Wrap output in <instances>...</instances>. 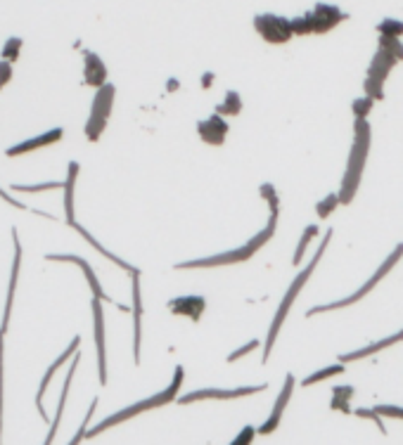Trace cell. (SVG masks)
<instances>
[{
    "label": "cell",
    "instance_id": "cell-1",
    "mask_svg": "<svg viewBox=\"0 0 403 445\" xmlns=\"http://www.w3.org/2000/svg\"><path fill=\"white\" fill-rule=\"evenodd\" d=\"M370 140H373L370 123L365 121V118H356V123H353V145L349 152V164L344 168L342 185H339V192H337L342 206H349L353 202V197L358 194V187H361L363 171H365V161H368V154H370Z\"/></svg>",
    "mask_w": 403,
    "mask_h": 445
},
{
    "label": "cell",
    "instance_id": "cell-2",
    "mask_svg": "<svg viewBox=\"0 0 403 445\" xmlns=\"http://www.w3.org/2000/svg\"><path fill=\"white\" fill-rule=\"evenodd\" d=\"M330 240H332V230H327V233H325V240L320 242V247H318V252H315V256L306 263V268H303V271H301L299 275H296V278L292 280V285L287 287V292H285L280 306H278V310H275V317H273V322H271V327H268V336H266V341H264V355H261V362H264V365H266V362H268V358H271V350H273V346H275L278 334H280L285 320H287L289 308L294 306V301H296V296L301 294L303 287L308 285V280H311V275L315 273V268H318V263H320V259H322V254H325V249H327V244H330Z\"/></svg>",
    "mask_w": 403,
    "mask_h": 445
},
{
    "label": "cell",
    "instance_id": "cell-3",
    "mask_svg": "<svg viewBox=\"0 0 403 445\" xmlns=\"http://www.w3.org/2000/svg\"><path fill=\"white\" fill-rule=\"evenodd\" d=\"M278 218L280 216H271L268 218V225H266L264 230H259L257 235L252 237L247 244H242V247L233 249V252H223V254H216V256H207V259H195V261H185V263H178L176 271H204V268H221V266H235V263H245L254 259L261 249L273 240V235H275L278 230Z\"/></svg>",
    "mask_w": 403,
    "mask_h": 445
},
{
    "label": "cell",
    "instance_id": "cell-4",
    "mask_svg": "<svg viewBox=\"0 0 403 445\" xmlns=\"http://www.w3.org/2000/svg\"><path fill=\"white\" fill-rule=\"evenodd\" d=\"M183 379H185V369H183V365H178L176 369H173L171 384L166 386L164 391L154 393V396L145 398V400H138V403H133V405L123 407V410H119V412H114V415H109L107 419H102L100 424H95L93 429H88V434H86V438H95L97 434H102V431L111 429V426H116V424H121V422H128V419L138 417V415H142V412L157 410V407H164V405L173 403V400H178V393H181Z\"/></svg>",
    "mask_w": 403,
    "mask_h": 445
},
{
    "label": "cell",
    "instance_id": "cell-5",
    "mask_svg": "<svg viewBox=\"0 0 403 445\" xmlns=\"http://www.w3.org/2000/svg\"><path fill=\"white\" fill-rule=\"evenodd\" d=\"M403 259V242L401 244H396L394 247V252L387 256V259L382 261V266L377 268V271L373 273V278H370L368 282H365V285L361 287V289L358 292H353L351 296H346V299H339V301H332V303H322V306H315V308H311L306 313L308 317H313V315H318V313H330V310H339V308H349V306H353V303H358V301H361L363 296H368L370 292L375 289L377 285H380V282L387 278L389 273L394 271L396 268V263H399Z\"/></svg>",
    "mask_w": 403,
    "mask_h": 445
},
{
    "label": "cell",
    "instance_id": "cell-6",
    "mask_svg": "<svg viewBox=\"0 0 403 445\" xmlns=\"http://www.w3.org/2000/svg\"><path fill=\"white\" fill-rule=\"evenodd\" d=\"M114 97H116V88L111 83L102 85L100 90L95 93V97H93L90 114H88V121H86V137H88L90 142L100 140L104 128H107L111 107H114Z\"/></svg>",
    "mask_w": 403,
    "mask_h": 445
},
{
    "label": "cell",
    "instance_id": "cell-7",
    "mask_svg": "<svg viewBox=\"0 0 403 445\" xmlns=\"http://www.w3.org/2000/svg\"><path fill=\"white\" fill-rule=\"evenodd\" d=\"M396 60L392 53H387V50H377L373 62H370L368 67V74H365V83H363V90L368 97H373L375 102L377 100H384V81L392 74V69L396 67Z\"/></svg>",
    "mask_w": 403,
    "mask_h": 445
},
{
    "label": "cell",
    "instance_id": "cell-8",
    "mask_svg": "<svg viewBox=\"0 0 403 445\" xmlns=\"http://www.w3.org/2000/svg\"><path fill=\"white\" fill-rule=\"evenodd\" d=\"M266 384L259 386H240V388H200V391L185 393V396L178 398L181 405H190V403H200V400H235V398H245V396H254V393L266 391Z\"/></svg>",
    "mask_w": 403,
    "mask_h": 445
},
{
    "label": "cell",
    "instance_id": "cell-9",
    "mask_svg": "<svg viewBox=\"0 0 403 445\" xmlns=\"http://www.w3.org/2000/svg\"><path fill=\"white\" fill-rule=\"evenodd\" d=\"M254 27L261 34V39L273 43V46H282V43H287L294 36L292 20H285V17L278 15H259L254 20Z\"/></svg>",
    "mask_w": 403,
    "mask_h": 445
},
{
    "label": "cell",
    "instance_id": "cell-10",
    "mask_svg": "<svg viewBox=\"0 0 403 445\" xmlns=\"http://www.w3.org/2000/svg\"><path fill=\"white\" fill-rule=\"evenodd\" d=\"M12 247H15V259H12L10 287H8V299H5V313H3V324H0V334H8V327H10V315H12V301H15L17 282H20V268H22V242H20V235H17V228H12Z\"/></svg>",
    "mask_w": 403,
    "mask_h": 445
},
{
    "label": "cell",
    "instance_id": "cell-11",
    "mask_svg": "<svg viewBox=\"0 0 403 445\" xmlns=\"http://www.w3.org/2000/svg\"><path fill=\"white\" fill-rule=\"evenodd\" d=\"M294 386H296V379H294V374H287L285 377V384H282V391H280V396H278L275 400V405H273V412L268 415V419L259 426V434L261 436H268L273 434V431L280 426L282 422V415H285V410H287V403H289V398H292V393H294Z\"/></svg>",
    "mask_w": 403,
    "mask_h": 445
},
{
    "label": "cell",
    "instance_id": "cell-12",
    "mask_svg": "<svg viewBox=\"0 0 403 445\" xmlns=\"http://www.w3.org/2000/svg\"><path fill=\"white\" fill-rule=\"evenodd\" d=\"M93 324H95V346H97V374L100 384H107V348H104V310L102 301L93 299Z\"/></svg>",
    "mask_w": 403,
    "mask_h": 445
},
{
    "label": "cell",
    "instance_id": "cell-13",
    "mask_svg": "<svg viewBox=\"0 0 403 445\" xmlns=\"http://www.w3.org/2000/svg\"><path fill=\"white\" fill-rule=\"evenodd\" d=\"M78 346H81V336H74L69 346H67L64 350H62V355H57V360H55L53 365L46 369V377H43L39 393H36V405H39V412H41V417H43V419H48V415H46V407H43V398H46L48 384H50V381H53L55 372H57V369H60L62 365H64V362H69V358H74V355L78 353Z\"/></svg>",
    "mask_w": 403,
    "mask_h": 445
},
{
    "label": "cell",
    "instance_id": "cell-14",
    "mask_svg": "<svg viewBox=\"0 0 403 445\" xmlns=\"http://www.w3.org/2000/svg\"><path fill=\"white\" fill-rule=\"evenodd\" d=\"M228 130H231L228 121L221 114H216V111L209 118H204V121L197 123V133H200L202 142H207V145H212V147L226 145Z\"/></svg>",
    "mask_w": 403,
    "mask_h": 445
},
{
    "label": "cell",
    "instance_id": "cell-15",
    "mask_svg": "<svg viewBox=\"0 0 403 445\" xmlns=\"http://www.w3.org/2000/svg\"><path fill=\"white\" fill-rule=\"evenodd\" d=\"M46 261H55V263H76V266L83 271L86 275V280H88V287H90V292H93V299H100V301H109L107 294L102 292V287H100V280H97V275L95 271H93V266L86 259H81V256L76 254H48L46 256Z\"/></svg>",
    "mask_w": 403,
    "mask_h": 445
},
{
    "label": "cell",
    "instance_id": "cell-16",
    "mask_svg": "<svg viewBox=\"0 0 403 445\" xmlns=\"http://www.w3.org/2000/svg\"><path fill=\"white\" fill-rule=\"evenodd\" d=\"M308 15H311V22H313V34H327V31H332L337 24H342L346 20L342 10L325 3H318L313 8V12H308Z\"/></svg>",
    "mask_w": 403,
    "mask_h": 445
},
{
    "label": "cell",
    "instance_id": "cell-17",
    "mask_svg": "<svg viewBox=\"0 0 403 445\" xmlns=\"http://www.w3.org/2000/svg\"><path fill=\"white\" fill-rule=\"evenodd\" d=\"M133 360L140 365V343H142V296H140V275H133Z\"/></svg>",
    "mask_w": 403,
    "mask_h": 445
},
{
    "label": "cell",
    "instance_id": "cell-18",
    "mask_svg": "<svg viewBox=\"0 0 403 445\" xmlns=\"http://www.w3.org/2000/svg\"><path fill=\"white\" fill-rule=\"evenodd\" d=\"M169 310L173 315H183L190 320H200L207 310V299L204 296H178L169 301Z\"/></svg>",
    "mask_w": 403,
    "mask_h": 445
},
{
    "label": "cell",
    "instance_id": "cell-19",
    "mask_svg": "<svg viewBox=\"0 0 403 445\" xmlns=\"http://www.w3.org/2000/svg\"><path fill=\"white\" fill-rule=\"evenodd\" d=\"M83 81L86 85H93L100 90L102 85H107V67H104V62L97 57L95 53H90V50H86L83 53Z\"/></svg>",
    "mask_w": 403,
    "mask_h": 445
},
{
    "label": "cell",
    "instance_id": "cell-20",
    "mask_svg": "<svg viewBox=\"0 0 403 445\" xmlns=\"http://www.w3.org/2000/svg\"><path fill=\"white\" fill-rule=\"evenodd\" d=\"M62 137H64V130H62V128H53V130H48V133H43L39 137H31V140H24V142H20V145L5 149V156H22V154L31 152V149L50 147V145H55V142H60Z\"/></svg>",
    "mask_w": 403,
    "mask_h": 445
},
{
    "label": "cell",
    "instance_id": "cell-21",
    "mask_svg": "<svg viewBox=\"0 0 403 445\" xmlns=\"http://www.w3.org/2000/svg\"><path fill=\"white\" fill-rule=\"evenodd\" d=\"M399 341H403V329L396 331V334H392V336H384V339H380V341L368 343V346H363V348H358V350H351V353L339 355V362H342V365H346V362H356V360H363V358H370V355L380 353V350L394 346V343H399Z\"/></svg>",
    "mask_w": 403,
    "mask_h": 445
},
{
    "label": "cell",
    "instance_id": "cell-22",
    "mask_svg": "<svg viewBox=\"0 0 403 445\" xmlns=\"http://www.w3.org/2000/svg\"><path fill=\"white\" fill-rule=\"evenodd\" d=\"M78 360H81V355L76 353V355H74V358H71V367H69V372H67V377H64V386H62V393H60L57 412H55L53 426H50V431H48V438H46V443H43V445H50V443L55 441V436H57V429H60L62 415H64V405H67V398H69L71 379H74V372H76V367H78Z\"/></svg>",
    "mask_w": 403,
    "mask_h": 445
},
{
    "label": "cell",
    "instance_id": "cell-23",
    "mask_svg": "<svg viewBox=\"0 0 403 445\" xmlns=\"http://www.w3.org/2000/svg\"><path fill=\"white\" fill-rule=\"evenodd\" d=\"M76 178H78V164L76 161H69L67 180H64V213H67V225H69V228L76 225V218H74V187H76Z\"/></svg>",
    "mask_w": 403,
    "mask_h": 445
},
{
    "label": "cell",
    "instance_id": "cell-24",
    "mask_svg": "<svg viewBox=\"0 0 403 445\" xmlns=\"http://www.w3.org/2000/svg\"><path fill=\"white\" fill-rule=\"evenodd\" d=\"M353 393H356V388L353 386H334L332 388V400H330V407L337 412H344V415H349L351 407H349V400L353 398Z\"/></svg>",
    "mask_w": 403,
    "mask_h": 445
},
{
    "label": "cell",
    "instance_id": "cell-25",
    "mask_svg": "<svg viewBox=\"0 0 403 445\" xmlns=\"http://www.w3.org/2000/svg\"><path fill=\"white\" fill-rule=\"evenodd\" d=\"M242 111V97L238 90H228L226 93V100L216 107V114H221L223 118L226 116H238Z\"/></svg>",
    "mask_w": 403,
    "mask_h": 445
},
{
    "label": "cell",
    "instance_id": "cell-26",
    "mask_svg": "<svg viewBox=\"0 0 403 445\" xmlns=\"http://www.w3.org/2000/svg\"><path fill=\"white\" fill-rule=\"evenodd\" d=\"M344 367L346 365H342V362L330 365V367H322V369H318V372L308 374V377L301 381V386H315V384H320V381H325V379H332V377H337V374H344Z\"/></svg>",
    "mask_w": 403,
    "mask_h": 445
},
{
    "label": "cell",
    "instance_id": "cell-27",
    "mask_svg": "<svg viewBox=\"0 0 403 445\" xmlns=\"http://www.w3.org/2000/svg\"><path fill=\"white\" fill-rule=\"evenodd\" d=\"M342 206V202H339V194L337 192H332V194H327L325 199H320L318 204H315V216L320 218V221H325V218H330L334 211Z\"/></svg>",
    "mask_w": 403,
    "mask_h": 445
},
{
    "label": "cell",
    "instance_id": "cell-28",
    "mask_svg": "<svg viewBox=\"0 0 403 445\" xmlns=\"http://www.w3.org/2000/svg\"><path fill=\"white\" fill-rule=\"evenodd\" d=\"M259 194H261V199H264L266 204H268L271 216H280V197H278L275 185L264 183L261 187H259Z\"/></svg>",
    "mask_w": 403,
    "mask_h": 445
},
{
    "label": "cell",
    "instance_id": "cell-29",
    "mask_svg": "<svg viewBox=\"0 0 403 445\" xmlns=\"http://www.w3.org/2000/svg\"><path fill=\"white\" fill-rule=\"evenodd\" d=\"M315 235H318V225H308V228L303 230L301 240H299V244H296V252H294V261H292L294 266H299V263L303 261V252H306V247L311 244V240Z\"/></svg>",
    "mask_w": 403,
    "mask_h": 445
},
{
    "label": "cell",
    "instance_id": "cell-30",
    "mask_svg": "<svg viewBox=\"0 0 403 445\" xmlns=\"http://www.w3.org/2000/svg\"><path fill=\"white\" fill-rule=\"evenodd\" d=\"M377 31H380V36L401 39V36H403V22H399V20H382L380 24H377Z\"/></svg>",
    "mask_w": 403,
    "mask_h": 445
},
{
    "label": "cell",
    "instance_id": "cell-31",
    "mask_svg": "<svg viewBox=\"0 0 403 445\" xmlns=\"http://www.w3.org/2000/svg\"><path fill=\"white\" fill-rule=\"evenodd\" d=\"M373 107H375V100L373 97H368V95H363V97H358V100H353V104H351V109H353V118H368V114L373 111Z\"/></svg>",
    "mask_w": 403,
    "mask_h": 445
},
{
    "label": "cell",
    "instance_id": "cell-32",
    "mask_svg": "<svg viewBox=\"0 0 403 445\" xmlns=\"http://www.w3.org/2000/svg\"><path fill=\"white\" fill-rule=\"evenodd\" d=\"M22 46H24L22 39H8L3 46V60L5 62H17V57H20V53H22Z\"/></svg>",
    "mask_w": 403,
    "mask_h": 445
},
{
    "label": "cell",
    "instance_id": "cell-33",
    "mask_svg": "<svg viewBox=\"0 0 403 445\" xmlns=\"http://www.w3.org/2000/svg\"><path fill=\"white\" fill-rule=\"evenodd\" d=\"M380 48L387 50V53H392L396 60H403V43L401 39H389V36H380Z\"/></svg>",
    "mask_w": 403,
    "mask_h": 445
},
{
    "label": "cell",
    "instance_id": "cell-34",
    "mask_svg": "<svg viewBox=\"0 0 403 445\" xmlns=\"http://www.w3.org/2000/svg\"><path fill=\"white\" fill-rule=\"evenodd\" d=\"M353 415L361 417V419H370L377 429L382 431V434H387V429H384V422H382V415H377L375 407H358V410H353Z\"/></svg>",
    "mask_w": 403,
    "mask_h": 445
},
{
    "label": "cell",
    "instance_id": "cell-35",
    "mask_svg": "<svg viewBox=\"0 0 403 445\" xmlns=\"http://www.w3.org/2000/svg\"><path fill=\"white\" fill-rule=\"evenodd\" d=\"M95 407H97V398H95V400H93V403H90L88 412H86V419H83V424H81V429L76 431V436H74L71 441L67 443V445H78L81 441H83V438H86V434H88V422H90V417H93V412H95Z\"/></svg>",
    "mask_w": 403,
    "mask_h": 445
},
{
    "label": "cell",
    "instance_id": "cell-36",
    "mask_svg": "<svg viewBox=\"0 0 403 445\" xmlns=\"http://www.w3.org/2000/svg\"><path fill=\"white\" fill-rule=\"evenodd\" d=\"M375 412L382 417H389V419H403V407H399V405L380 403V405H375Z\"/></svg>",
    "mask_w": 403,
    "mask_h": 445
},
{
    "label": "cell",
    "instance_id": "cell-37",
    "mask_svg": "<svg viewBox=\"0 0 403 445\" xmlns=\"http://www.w3.org/2000/svg\"><path fill=\"white\" fill-rule=\"evenodd\" d=\"M257 434H259V431L254 429V426H245V429H242L240 434L233 438V443H231V445H252L254 436H257Z\"/></svg>",
    "mask_w": 403,
    "mask_h": 445
},
{
    "label": "cell",
    "instance_id": "cell-38",
    "mask_svg": "<svg viewBox=\"0 0 403 445\" xmlns=\"http://www.w3.org/2000/svg\"><path fill=\"white\" fill-rule=\"evenodd\" d=\"M57 187H64V183H43V185H12V190H17V192H46V190H57Z\"/></svg>",
    "mask_w": 403,
    "mask_h": 445
},
{
    "label": "cell",
    "instance_id": "cell-39",
    "mask_svg": "<svg viewBox=\"0 0 403 445\" xmlns=\"http://www.w3.org/2000/svg\"><path fill=\"white\" fill-rule=\"evenodd\" d=\"M3 346H5V334H0V429H3V379H5V374H3V360H5ZM0 434H3V431H0Z\"/></svg>",
    "mask_w": 403,
    "mask_h": 445
},
{
    "label": "cell",
    "instance_id": "cell-40",
    "mask_svg": "<svg viewBox=\"0 0 403 445\" xmlns=\"http://www.w3.org/2000/svg\"><path fill=\"white\" fill-rule=\"evenodd\" d=\"M259 346H261V343H259L257 339H254V341H250V343H245V346H242L240 350H235V353H231V355H228V362H235V360L245 358L247 353H252V350H257Z\"/></svg>",
    "mask_w": 403,
    "mask_h": 445
},
{
    "label": "cell",
    "instance_id": "cell-41",
    "mask_svg": "<svg viewBox=\"0 0 403 445\" xmlns=\"http://www.w3.org/2000/svg\"><path fill=\"white\" fill-rule=\"evenodd\" d=\"M12 81V62L0 60V88L8 85Z\"/></svg>",
    "mask_w": 403,
    "mask_h": 445
},
{
    "label": "cell",
    "instance_id": "cell-42",
    "mask_svg": "<svg viewBox=\"0 0 403 445\" xmlns=\"http://www.w3.org/2000/svg\"><path fill=\"white\" fill-rule=\"evenodd\" d=\"M0 197H3V199H5V202H8V204H12V206H17V209H27V206H24L22 202H17V199H12V197H10V194L3 190V187H0Z\"/></svg>",
    "mask_w": 403,
    "mask_h": 445
},
{
    "label": "cell",
    "instance_id": "cell-43",
    "mask_svg": "<svg viewBox=\"0 0 403 445\" xmlns=\"http://www.w3.org/2000/svg\"><path fill=\"white\" fill-rule=\"evenodd\" d=\"M212 83H214V74H212V71H207V74H204V76H202V88H209Z\"/></svg>",
    "mask_w": 403,
    "mask_h": 445
},
{
    "label": "cell",
    "instance_id": "cell-44",
    "mask_svg": "<svg viewBox=\"0 0 403 445\" xmlns=\"http://www.w3.org/2000/svg\"><path fill=\"white\" fill-rule=\"evenodd\" d=\"M178 88V81H169V90H176Z\"/></svg>",
    "mask_w": 403,
    "mask_h": 445
}]
</instances>
